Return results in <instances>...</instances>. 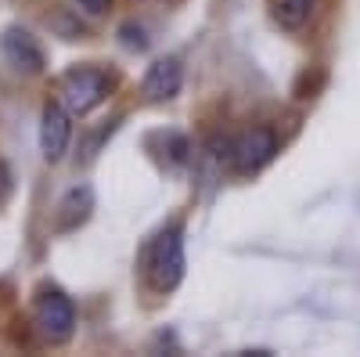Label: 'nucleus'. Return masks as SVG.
I'll use <instances>...</instances> for the list:
<instances>
[{"label":"nucleus","instance_id":"ddd939ff","mask_svg":"<svg viewBox=\"0 0 360 357\" xmlns=\"http://www.w3.org/2000/svg\"><path fill=\"white\" fill-rule=\"evenodd\" d=\"M8 195H11V170L0 163V202H4Z\"/></svg>","mask_w":360,"mask_h":357},{"label":"nucleus","instance_id":"f03ea898","mask_svg":"<svg viewBox=\"0 0 360 357\" xmlns=\"http://www.w3.org/2000/svg\"><path fill=\"white\" fill-rule=\"evenodd\" d=\"M37 329L47 343H65L76 332V307L62 289H54V285L40 289V296H37Z\"/></svg>","mask_w":360,"mask_h":357},{"label":"nucleus","instance_id":"0eeeda50","mask_svg":"<svg viewBox=\"0 0 360 357\" xmlns=\"http://www.w3.org/2000/svg\"><path fill=\"white\" fill-rule=\"evenodd\" d=\"M180 83H184V69H180L176 58H159L152 62V69L144 73V83L141 91L148 101H169L180 94Z\"/></svg>","mask_w":360,"mask_h":357},{"label":"nucleus","instance_id":"f8f14e48","mask_svg":"<svg viewBox=\"0 0 360 357\" xmlns=\"http://www.w3.org/2000/svg\"><path fill=\"white\" fill-rule=\"evenodd\" d=\"M108 4H112V0H76V8H79V11H86V15H94V18H98V15H105V11H108Z\"/></svg>","mask_w":360,"mask_h":357},{"label":"nucleus","instance_id":"f257e3e1","mask_svg":"<svg viewBox=\"0 0 360 357\" xmlns=\"http://www.w3.org/2000/svg\"><path fill=\"white\" fill-rule=\"evenodd\" d=\"M184 231L180 224H169L155 234L152 253H148V278L159 292H173L180 282H184Z\"/></svg>","mask_w":360,"mask_h":357},{"label":"nucleus","instance_id":"20e7f679","mask_svg":"<svg viewBox=\"0 0 360 357\" xmlns=\"http://www.w3.org/2000/svg\"><path fill=\"white\" fill-rule=\"evenodd\" d=\"M274 156H278V134L270 127H252L231 141V170L242 177L259 173Z\"/></svg>","mask_w":360,"mask_h":357},{"label":"nucleus","instance_id":"6e6552de","mask_svg":"<svg viewBox=\"0 0 360 357\" xmlns=\"http://www.w3.org/2000/svg\"><path fill=\"white\" fill-rule=\"evenodd\" d=\"M90 210H94V192H90L86 184H83V188H72L62 202H58V213H54L58 231H72V227H79V224L90 217Z\"/></svg>","mask_w":360,"mask_h":357},{"label":"nucleus","instance_id":"9d476101","mask_svg":"<svg viewBox=\"0 0 360 357\" xmlns=\"http://www.w3.org/2000/svg\"><path fill=\"white\" fill-rule=\"evenodd\" d=\"M112 130H115V119H112L108 127H101L98 134H90V141L83 144V159H94V156H98V144H101V141H105V137H108Z\"/></svg>","mask_w":360,"mask_h":357},{"label":"nucleus","instance_id":"39448f33","mask_svg":"<svg viewBox=\"0 0 360 357\" xmlns=\"http://www.w3.org/2000/svg\"><path fill=\"white\" fill-rule=\"evenodd\" d=\"M69 144H72V112L65 105L51 101L40 115V152L47 163H58V159H65Z\"/></svg>","mask_w":360,"mask_h":357},{"label":"nucleus","instance_id":"423d86ee","mask_svg":"<svg viewBox=\"0 0 360 357\" xmlns=\"http://www.w3.org/2000/svg\"><path fill=\"white\" fill-rule=\"evenodd\" d=\"M0 47H4V58H8L18 73H25V76L44 73V51H40V44L33 40V33H25V29L11 25L8 33H4V40H0Z\"/></svg>","mask_w":360,"mask_h":357},{"label":"nucleus","instance_id":"7ed1b4c3","mask_svg":"<svg viewBox=\"0 0 360 357\" xmlns=\"http://www.w3.org/2000/svg\"><path fill=\"white\" fill-rule=\"evenodd\" d=\"M108 91H112V80L101 69H76L62 83V101L72 115L83 119L108 98Z\"/></svg>","mask_w":360,"mask_h":357},{"label":"nucleus","instance_id":"1a4fd4ad","mask_svg":"<svg viewBox=\"0 0 360 357\" xmlns=\"http://www.w3.org/2000/svg\"><path fill=\"white\" fill-rule=\"evenodd\" d=\"M317 0H274V18L281 29H303L314 15Z\"/></svg>","mask_w":360,"mask_h":357},{"label":"nucleus","instance_id":"9b49d317","mask_svg":"<svg viewBox=\"0 0 360 357\" xmlns=\"http://www.w3.org/2000/svg\"><path fill=\"white\" fill-rule=\"evenodd\" d=\"M123 44H127V47H137V51L148 47L144 33H141V29H134V25H123Z\"/></svg>","mask_w":360,"mask_h":357}]
</instances>
